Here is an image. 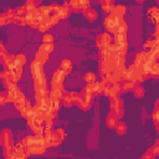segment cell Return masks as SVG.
Listing matches in <instances>:
<instances>
[{
  "label": "cell",
  "mask_w": 159,
  "mask_h": 159,
  "mask_svg": "<svg viewBox=\"0 0 159 159\" xmlns=\"http://www.w3.org/2000/svg\"><path fill=\"white\" fill-rule=\"evenodd\" d=\"M68 7L70 10L83 12L89 7V0H71L68 2Z\"/></svg>",
  "instance_id": "obj_4"
},
{
  "label": "cell",
  "mask_w": 159,
  "mask_h": 159,
  "mask_svg": "<svg viewBox=\"0 0 159 159\" xmlns=\"http://www.w3.org/2000/svg\"><path fill=\"white\" fill-rule=\"evenodd\" d=\"M29 125H30V128H31V130H32L34 134H43L45 127L42 125V123H40L37 120H32Z\"/></svg>",
  "instance_id": "obj_17"
},
{
  "label": "cell",
  "mask_w": 159,
  "mask_h": 159,
  "mask_svg": "<svg viewBox=\"0 0 159 159\" xmlns=\"http://www.w3.org/2000/svg\"><path fill=\"white\" fill-rule=\"evenodd\" d=\"M135 1H137V2H144L145 0H135Z\"/></svg>",
  "instance_id": "obj_52"
},
{
  "label": "cell",
  "mask_w": 159,
  "mask_h": 159,
  "mask_svg": "<svg viewBox=\"0 0 159 159\" xmlns=\"http://www.w3.org/2000/svg\"><path fill=\"white\" fill-rule=\"evenodd\" d=\"M89 88H91V93H92V94H99V93L103 92V88H104V87H103L102 82L94 81V82L89 83Z\"/></svg>",
  "instance_id": "obj_18"
},
{
  "label": "cell",
  "mask_w": 159,
  "mask_h": 159,
  "mask_svg": "<svg viewBox=\"0 0 159 159\" xmlns=\"http://www.w3.org/2000/svg\"><path fill=\"white\" fill-rule=\"evenodd\" d=\"M116 132H117V134H119V135H123V134H125V132H127V125L123 123V122H117V124H116Z\"/></svg>",
  "instance_id": "obj_31"
},
{
  "label": "cell",
  "mask_w": 159,
  "mask_h": 159,
  "mask_svg": "<svg viewBox=\"0 0 159 159\" xmlns=\"http://www.w3.org/2000/svg\"><path fill=\"white\" fill-rule=\"evenodd\" d=\"M70 7H68V2H65L63 5H58L57 6V9H56V11L53 12V14H56L57 16H58V19L61 20V19H66L68 15H70Z\"/></svg>",
  "instance_id": "obj_11"
},
{
  "label": "cell",
  "mask_w": 159,
  "mask_h": 159,
  "mask_svg": "<svg viewBox=\"0 0 159 159\" xmlns=\"http://www.w3.org/2000/svg\"><path fill=\"white\" fill-rule=\"evenodd\" d=\"M68 96H70V97L73 99V102L77 104V102H78V99H80V93H77V92H70Z\"/></svg>",
  "instance_id": "obj_43"
},
{
  "label": "cell",
  "mask_w": 159,
  "mask_h": 159,
  "mask_svg": "<svg viewBox=\"0 0 159 159\" xmlns=\"http://www.w3.org/2000/svg\"><path fill=\"white\" fill-rule=\"evenodd\" d=\"M137 86L135 81H127L124 82V84L122 86V91L123 92H128V91H133V88Z\"/></svg>",
  "instance_id": "obj_30"
},
{
  "label": "cell",
  "mask_w": 159,
  "mask_h": 159,
  "mask_svg": "<svg viewBox=\"0 0 159 159\" xmlns=\"http://www.w3.org/2000/svg\"><path fill=\"white\" fill-rule=\"evenodd\" d=\"M102 9L106 14H111L113 10V5H102Z\"/></svg>",
  "instance_id": "obj_45"
},
{
  "label": "cell",
  "mask_w": 159,
  "mask_h": 159,
  "mask_svg": "<svg viewBox=\"0 0 159 159\" xmlns=\"http://www.w3.org/2000/svg\"><path fill=\"white\" fill-rule=\"evenodd\" d=\"M106 124H107V127L111 128V129H113V128L116 127V124H117V117L114 116V113H113L112 111L108 113V116H107V118H106Z\"/></svg>",
  "instance_id": "obj_21"
},
{
  "label": "cell",
  "mask_w": 159,
  "mask_h": 159,
  "mask_svg": "<svg viewBox=\"0 0 159 159\" xmlns=\"http://www.w3.org/2000/svg\"><path fill=\"white\" fill-rule=\"evenodd\" d=\"M0 144L2 147H9V145H14V139H12V133L9 128H5L1 134H0Z\"/></svg>",
  "instance_id": "obj_6"
},
{
  "label": "cell",
  "mask_w": 159,
  "mask_h": 159,
  "mask_svg": "<svg viewBox=\"0 0 159 159\" xmlns=\"http://www.w3.org/2000/svg\"><path fill=\"white\" fill-rule=\"evenodd\" d=\"M145 60H147V52L145 51H140V52H138L135 55V58H134V63L133 65L137 66V67H143Z\"/></svg>",
  "instance_id": "obj_16"
},
{
  "label": "cell",
  "mask_w": 159,
  "mask_h": 159,
  "mask_svg": "<svg viewBox=\"0 0 159 159\" xmlns=\"http://www.w3.org/2000/svg\"><path fill=\"white\" fill-rule=\"evenodd\" d=\"M133 91H134V96H135L137 98H142V97L144 96V88H143L142 86H135V87L133 88Z\"/></svg>",
  "instance_id": "obj_37"
},
{
  "label": "cell",
  "mask_w": 159,
  "mask_h": 159,
  "mask_svg": "<svg viewBox=\"0 0 159 159\" xmlns=\"http://www.w3.org/2000/svg\"><path fill=\"white\" fill-rule=\"evenodd\" d=\"M56 133H57V134L61 137V139H62V140L65 139V137H66V133H65V130H63L62 128H58V129H56Z\"/></svg>",
  "instance_id": "obj_48"
},
{
  "label": "cell",
  "mask_w": 159,
  "mask_h": 159,
  "mask_svg": "<svg viewBox=\"0 0 159 159\" xmlns=\"http://www.w3.org/2000/svg\"><path fill=\"white\" fill-rule=\"evenodd\" d=\"M113 43H127V34H114Z\"/></svg>",
  "instance_id": "obj_27"
},
{
  "label": "cell",
  "mask_w": 159,
  "mask_h": 159,
  "mask_svg": "<svg viewBox=\"0 0 159 159\" xmlns=\"http://www.w3.org/2000/svg\"><path fill=\"white\" fill-rule=\"evenodd\" d=\"M15 62L19 63V65H21V66H24V65L26 63V56L22 55V53L16 55V56H15Z\"/></svg>",
  "instance_id": "obj_38"
},
{
  "label": "cell",
  "mask_w": 159,
  "mask_h": 159,
  "mask_svg": "<svg viewBox=\"0 0 159 159\" xmlns=\"http://www.w3.org/2000/svg\"><path fill=\"white\" fill-rule=\"evenodd\" d=\"M62 103H63V106L65 107H72L73 104H75V102H73V99L68 96V94H65V96H62Z\"/></svg>",
  "instance_id": "obj_34"
},
{
  "label": "cell",
  "mask_w": 159,
  "mask_h": 159,
  "mask_svg": "<svg viewBox=\"0 0 159 159\" xmlns=\"http://www.w3.org/2000/svg\"><path fill=\"white\" fill-rule=\"evenodd\" d=\"M52 26H53V24H52V20H51V15H48V16H45V17H42L40 20L39 26H37V30L40 32H45V31L50 30Z\"/></svg>",
  "instance_id": "obj_9"
},
{
  "label": "cell",
  "mask_w": 159,
  "mask_h": 159,
  "mask_svg": "<svg viewBox=\"0 0 159 159\" xmlns=\"http://www.w3.org/2000/svg\"><path fill=\"white\" fill-rule=\"evenodd\" d=\"M31 109H32V106H31V103L26 101L25 106H24V107H22V108H21L19 112H20V114H21L24 118H26V117H27V114L31 112Z\"/></svg>",
  "instance_id": "obj_28"
},
{
  "label": "cell",
  "mask_w": 159,
  "mask_h": 159,
  "mask_svg": "<svg viewBox=\"0 0 159 159\" xmlns=\"http://www.w3.org/2000/svg\"><path fill=\"white\" fill-rule=\"evenodd\" d=\"M35 60L43 65V63H46L47 60H48V53L45 52V51H42V50H37L36 53H35Z\"/></svg>",
  "instance_id": "obj_20"
},
{
  "label": "cell",
  "mask_w": 159,
  "mask_h": 159,
  "mask_svg": "<svg viewBox=\"0 0 159 159\" xmlns=\"http://www.w3.org/2000/svg\"><path fill=\"white\" fill-rule=\"evenodd\" d=\"M53 48H55V46H53L52 42H43V43L39 47V50H42V51H45V52H47V53H51V52L53 51Z\"/></svg>",
  "instance_id": "obj_29"
},
{
  "label": "cell",
  "mask_w": 159,
  "mask_h": 159,
  "mask_svg": "<svg viewBox=\"0 0 159 159\" xmlns=\"http://www.w3.org/2000/svg\"><path fill=\"white\" fill-rule=\"evenodd\" d=\"M35 6H36V4L34 2V0H26V4H25L26 10H27V9H34Z\"/></svg>",
  "instance_id": "obj_46"
},
{
  "label": "cell",
  "mask_w": 159,
  "mask_h": 159,
  "mask_svg": "<svg viewBox=\"0 0 159 159\" xmlns=\"http://www.w3.org/2000/svg\"><path fill=\"white\" fill-rule=\"evenodd\" d=\"M43 65L40 63L39 61L34 60L30 65V68H31V75L32 77H36V76H40V75H43Z\"/></svg>",
  "instance_id": "obj_12"
},
{
  "label": "cell",
  "mask_w": 159,
  "mask_h": 159,
  "mask_svg": "<svg viewBox=\"0 0 159 159\" xmlns=\"http://www.w3.org/2000/svg\"><path fill=\"white\" fill-rule=\"evenodd\" d=\"M152 118H153V122H154L155 127L158 128V119H159V112H158V109H154V112L152 114Z\"/></svg>",
  "instance_id": "obj_42"
},
{
  "label": "cell",
  "mask_w": 159,
  "mask_h": 159,
  "mask_svg": "<svg viewBox=\"0 0 159 159\" xmlns=\"http://www.w3.org/2000/svg\"><path fill=\"white\" fill-rule=\"evenodd\" d=\"M113 113H114V116L117 117V119L119 118H122L123 116H124V111H123V106H119V107H116V108H113V109H111Z\"/></svg>",
  "instance_id": "obj_36"
},
{
  "label": "cell",
  "mask_w": 159,
  "mask_h": 159,
  "mask_svg": "<svg viewBox=\"0 0 159 159\" xmlns=\"http://www.w3.org/2000/svg\"><path fill=\"white\" fill-rule=\"evenodd\" d=\"M158 12H159V9H158L157 6L148 9L147 15H148L149 22H152V24H158Z\"/></svg>",
  "instance_id": "obj_15"
},
{
  "label": "cell",
  "mask_w": 159,
  "mask_h": 159,
  "mask_svg": "<svg viewBox=\"0 0 159 159\" xmlns=\"http://www.w3.org/2000/svg\"><path fill=\"white\" fill-rule=\"evenodd\" d=\"M14 61H15V55H11V53H5L4 57L0 60V62L5 66V68H7L11 63H14Z\"/></svg>",
  "instance_id": "obj_22"
},
{
  "label": "cell",
  "mask_w": 159,
  "mask_h": 159,
  "mask_svg": "<svg viewBox=\"0 0 159 159\" xmlns=\"http://www.w3.org/2000/svg\"><path fill=\"white\" fill-rule=\"evenodd\" d=\"M123 20V17H118V16H114V15H112V14H109L106 19H104V27H106V30L108 31V32H111V34H114L116 31H117V27L119 26V24H120V21Z\"/></svg>",
  "instance_id": "obj_2"
},
{
  "label": "cell",
  "mask_w": 159,
  "mask_h": 159,
  "mask_svg": "<svg viewBox=\"0 0 159 159\" xmlns=\"http://www.w3.org/2000/svg\"><path fill=\"white\" fill-rule=\"evenodd\" d=\"M25 103H26V97H25L24 92H22V91H20V89H17L16 96H15V98H14V104H15L16 109H17V111H20V109L25 106Z\"/></svg>",
  "instance_id": "obj_10"
},
{
  "label": "cell",
  "mask_w": 159,
  "mask_h": 159,
  "mask_svg": "<svg viewBox=\"0 0 159 159\" xmlns=\"http://www.w3.org/2000/svg\"><path fill=\"white\" fill-rule=\"evenodd\" d=\"M114 0H101V4L102 5H113Z\"/></svg>",
  "instance_id": "obj_50"
},
{
  "label": "cell",
  "mask_w": 159,
  "mask_h": 159,
  "mask_svg": "<svg viewBox=\"0 0 159 159\" xmlns=\"http://www.w3.org/2000/svg\"><path fill=\"white\" fill-rule=\"evenodd\" d=\"M82 14H83V15L86 16V19L89 20V21H94V20L97 19V12H96V10H93V9H91V7H88L87 10H84Z\"/></svg>",
  "instance_id": "obj_24"
},
{
  "label": "cell",
  "mask_w": 159,
  "mask_h": 159,
  "mask_svg": "<svg viewBox=\"0 0 159 159\" xmlns=\"http://www.w3.org/2000/svg\"><path fill=\"white\" fill-rule=\"evenodd\" d=\"M47 96H48V89L46 87L35 89V99L36 101H40V99H42V98H45Z\"/></svg>",
  "instance_id": "obj_23"
},
{
  "label": "cell",
  "mask_w": 159,
  "mask_h": 159,
  "mask_svg": "<svg viewBox=\"0 0 159 159\" xmlns=\"http://www.w3.org/2000/svg\"><path fill=\"white\" fill-rule=\"evenodd\" d=\"M152 157H157L158 154H159V148H158V145H154V147H152L150 149H149V152H148Z\"/></svg>",
  "instance_id": "obj_41"
},
{
  "label": "cell",
  "mask_w": 159,
  "mask_h": 159,
  "mask_svg": "<svg viewBox=\"0 0 159 159\" xmlns=\"http://www.w3.org/2000/svg\"><path fill=\"white\" fill-rule=\"evenodd\" d=\"M123 76H124V80L125 81H135V77H137V66L132 65L128 68H124Z\"/></svg>",
  "instance_id": "obj_13"
},
{
  "label": "cell",
  "mask_w": 159,
  "mask_h": 159,
  "mask_svg": "<svg viewBox=\"0 0 159 159\" xmlns=\"http://www.w3.org/2000/svg\"><path fill=\"white\" fill-rule=\"evenodd\" d=\"M42 40H43V42H52L53 41V36L51 34H45Z\"/></svg>",
  "instance_id": "obj_44"
},
{
  "label": "cell",
  "mask_w": 159,
  "mask_h": 159,
  "mask_svg": "<svg viewBox=\"0 0 159 159\" xmlns=\"http://www.w3.org/2000/svg\"><path fill=\"white\" fill-rule=\"evenodd\" d=\"M6 102V94L4 92H0V106H4Z\"/></svg>",
  "instance_id": "obj_47"
},
{
  "label": "cell",
  "mask_w": 159,
  "mask_h": 159,
  "mask_svg": "<svg viewBox=\"0 0 159 159\" xmlns=\"http://www.w3.org/2000/svg\"><path fill=\"white\" fill-rule=\"evenodd\" d=\"M63 93H65V89L63 88H51V91L48 92V98L50 99L60 101L62 98Z\"/></svg>",
  "instance_id": "obj_14"
},
{
  "label": "cell",
  "mask_w": 159,
  "mask_h": 159,
  "mask_svg": "<svg viewBox=\"0 0 159 159\" xmlns=\"http://www.w3.org/2000/svg\"><path fill=\"white\" fill-rule=\"evenodd\" d=\"M41 1H42V0H34V2H35V4H36V5H37V4H40V2H41Z\"/></svg>",
  "instance_id": "obj_51"
},
{
  "label": "cell",
  "mask_w": 159,
  "mask_h": 159,
  "mask_svg": "<svg viewBox=\"0 0 159 159\" xmlns=\"http://www.w3.org/2000/svg\"><path fill=\"white\" fill-rule=\"evenodd\" d=\"M68 73L66 71H63L62 68H58L53 72L52 75V80H51V88H63L62 83H63V80L65 77L67 76Z\"/></svg>",
  "instance_id": "obj_3"
},
{
  "label": "cell",
  "mask_w": 159,
  "mask_h": 159,
  "mask_svg": "<svg viewBox=\"0 0 159 159\" xmlns=\"http://www.w3.org/2000/svg\"><path fill=\"white\" fill-rule=\"evenodd\" d=\"M147 75H148L149 77H154V78L158 77V75H159V66H158L157 62H154V63L152 65V67L149 68V71H148Z\"/></svg>",
  "instance_id": "obj_26"
},
{
  "label": "cell",
  "mask_w": 159,
  "mask_h": 159,
  "mask_svg": "<svg viewBox=\"0 0 159 159\" xmlns=\"http://www.w3.org/2000/svg\"><path fill=\"white\" fill-rule=\"evenodd\" d=\"M127 12V7L124 5H117V6H113V10H112V15L114 16H118V17H123Z\"/></svg>",
  "instance_id": "obj_19"
},
{
  "label": "cell",
  "mask_w": 159,
  "mask_h": 159,
  "mask_svg": "<svg viewBox=\"0 0 159 159\" xmlns=\"http://www.w3.org/2000/svg\"><path fill=\"white\" fill-rule=\"evenodd\" d=\"M12 22H15V24H17L20 26H25L26 25V19H25V16H17V15H15L12 17Z\"/></svg>",
  "instance_id": "obj_35"
},
{
  "label": "cell",
  "mask_w": 159,
  "mask_h": 159,
  "mask_svg": "<svg viewBox=\"0 0 159 159\" xmlns=\"http://www.w3.org/2000/svg\"><path fill=\"white\" fill-rule=\"evenodd\" d=\"M60 68H62L63 71H66L67 73H70L72 71V62L68 60V58H63L61 65H60Z\"/></svg>",
  "instance_id": "obj_25"
},
{
  "label": "cell",
  "mask_w": 159,
  "mask_h": 159,
  "mask_svg": "<svg viewBox=\"0 0 159 159\" xmlns=\"http://www.w3.org/2000/svg\"><path fill=\"white\" fill-rule=\"evenodd\" d=\"M77 106H78L82 111H87V109L92 106V94L81 93V94H80V99H78V102H77Z\"/></svg>",
  "instance_id": "obj_8"
},
{
  "label": "cell",
  "mask_w": 159,
  "mask_h": 159,
  "mask_svg": "<svg viewBox=\"0 0 159 159\" xmlns=\"http://www.w3.org/2000/svg\"><path fill=\"white\" fill-rule=\"evenodd\" d=\"M109 99H111V109H113V108H116V107H119V106H123V101H122V98H119L118 96L112 97V98H109Z\"/></svg>",
  "instance_id": "obj_32"
},
{
  "label": "cell",
  "mask_w": 159,
  "mask_h": 159,
  "mask_svg": "<svg viewBox=\"0 0 159 159\" xmlns=\"http://www.w3.org/2000/svg\"><path fill=\"white\" fill-rule=\"evenodd\" d=\"M14 12H15V15H17V16H24L25 12H26V7H25V5H22V6H17V7L14 10Z\"/></svg>",
  "instance_id": "obj_40"
},
{
  "label": "cell",
  "mask_w": 159,
  "mask_h": 159,
  "mask_svg": "<svg viewBox=\"0 0 159 159\" xmlns=\"http://www.w3.org/2000/svg\"><path fill=\"white\" fill-rule=\"evenodd\" d=\"M43 137L46 142V147H57L62 142L61 137L56 133V130H51V128H45L43 130Z\"/></svg>",
  "instance_id": "obj_1"
},
{
  "label": "cell",
  "mask_w": 159,
  "mask_h": 159,
  "mask_svg": "<svg viewBox=\"0 0 159 159\" xmlns=\"http://www.w3.org/2000/svg\"><path fill=\"white\" fill-rule=\"evenodd\" d=\"M12 22V19L7 15V14H0V26H4V25H7Z\"/></svg>",
  "instance_id": "obj_33"
},
{
  "label": "cell",
  "mask_w": 159,
  "mask_h": 159,
  "mask_svg": "<svg viewBox=\"0 0 159 159\" xmlns=\"http://www.w3.org/2000/svg\"><path fill=\"white\" fill-rule=\"evenodd\" d=\"M112 40H113V37H112L109 34H107V32L99 34V35L96 36L97 47H98V48H102V47H104V46H108V45L112 43Z\"/></svg>",
  "instance_id": "obj_7"
},
{
  "label": "cell",
  "mask_w": 159,
  "mask_h": 159,
  "mask_svg": "<svg viewBox=\"0 0 159 159\" xmlns=\"http://www.w3.org/2000/svg\"><path fill=\"white\" fill-rule=\"evenodd\" d=\"M6 53V50H5V46H4V43L0 41V57L2 56V55H5Z\"/></svg>",
  "instance_id": "obj_49"
},
{
  "label": "cell",
  "mask_w": 159,
  "mask_h": 159,
  "mask_svg": "<svg viewBox=\"0 0 159 159\" xmlns=\"http://www.w3.org/2000/svg\"><path fill=\"white\" fill-rule=\"evenodd\" d=\"M83 80H84L87 83H92V82H94V81H96V75H94L93 72H87V73L84 75Z\"/></svg>",
  "instance_id": "obj_39"
},
{
  "label": "cell",
  "mask_w": 159,
  "mask_h": 159,
  "mask_svg": "<svg viewBox=\"0 0 159 159\" xmlns=\"http://www.w3.org/2000/svg\"><path fill=\"white\" fill-rule=\"evenodd\" d=\"M119 92H120L119 86H118L117 83H113V82H109V83L103 88V93H104V96L108 97V98H112V97L118 96Z\"/></svg>",
  "instance_id": "obj_5"
}]
</instances>
